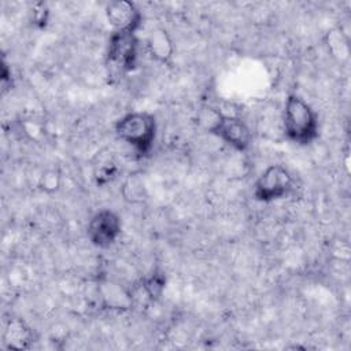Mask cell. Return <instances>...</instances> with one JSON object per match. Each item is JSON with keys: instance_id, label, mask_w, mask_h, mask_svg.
I'll return each mask as SVG.
<instances>
[{"instance_id": "obj_1", "label": "cell", "mask_w": 351, "mask_h": 351, "mask_svg": "<svg viewBox=\"0 0 351 351\" xmlns=\"http://www.w3.org/2000/svg\"><path fill=\"white\" fill-rule=\"evenodd\" d=\"M282 129L288 141L308 145L318 137V114L303 97L291 93L282 108Z\"/></svg>"}, {"instance_id": "obj_2", "label": "cell", "mask_w": 351, "mask_h": 351, "mask_svg": "<svg viewBox=\"0 0 351 351\" xmlns=\"http://www.w3.org/2000/svg\"><path fill=\"white\" fill-rule=\"evenodd\" d=\"M117 137L138 155L148 154L156 138V119L148 111H132L122 115L114 126Z\"/></svg>"}, {"instance_id": "obj_3", "label": "cell", "mask_w": 351, "mask_h": 351, "mask_svg": "<svg viewBox=\"0 0 351 351\" xmlns=\"http://www.w3.org/2000/svg\"><path fill=\"white\" fill-rule=\"evenodd\" d=\"M293 188V177L291 171L280 165L267 166L255 180L252 196L262 203H271L287 197Z\"/></svg>"}, {"instance_id": "obj_4", "label": "cell", "mask_w": 351, "mask_h": 351, "mask_svg": "<svg viewBox=\"0 0 351 351\" xmlns=\"http://www.w3.org/2000/svg\"><path fill=\"white\" fill-rule=\"evenodd\" d=\"M138 58V40L136 33L114 32L108 38L107 63L119 74L134 70Z\"/></svg>"}, {"instance_id": "obj_5", "label": "cell", "mask_w": 351, "mask_h": 351, "mask_svg": "<svg viewBox=\"0 0 351 351\" xmlns=\"http://www.w3.org/2000/svg\"><path fill=\"white\" fill-rule=\"evenodd\" d=\"M208 132L236 151H247L252 143V132L237 115H228L218 111Z\"/></svg>"}, {"instance_id": "obj_6", "label": "cell", "mask_w": 351, "mask_h": 351, "mask_svg": "<svg viewBox=\"0 0 351 351\" xmlns=\"http://www.w3.org/2000/svg\"><path fill=\"white\" fill-rule=\"evenodd\" d=\"M122 233L121 217L110 208L96 211L86 225V237L97 248H108Z\"/></svg>"}, {"instance_id": "obj_7", "label": "cell", "mask_w": 351, "mask_h": 351, "mask_svg": "<svg viewBox=\"0 0 351 351\" xmlns=\"http://www.w3.org/2000/svg\"><path fill=\"white\" fill-rule=\"evenodd\" d=\"M104 12L114 32L136 33L143 23L140 8L129 0H112L106 4Z\"/></svg>"}, {"instance_id": "obj_8", "label": "cell", "mask_w": 351, "mask_h": 351, "mask_svg": "<svg viewBox=\"0 0 351 351\" xmlns=\"http://www.w3.org/2000/svg\"><path fill=\"white\" fill-rule=\"evenodd\" d=\"M3 341L10 350H27L34 341V333L22 318L12 317L4 326Z\"/></svg>"}, {"instance_id": "obj_9", "label": "cell", "mask_w": 351, "mask_h": 351, "mask_svg": "<svg viewBox=\"0 0 351 351\" xmlns=\"http://www.w3.org/2000/svg\"><path fill=\"white\" fill-rule=\"evenodd\" d=\"M145 47L152 59L159 63L169 64L174 56V44L167 33L162 27L152 29L145 40Z\"/></svg>"}, {"instance_id": "obj_10", "label": "cell", "mask_w": 351, "mask_h": 351, "mask_svg": "<svg viewBox=\"0 0 351 351\" xmlns=\"http://www.w3.org/2000/svg\"><path fill=\"white\" fill-rule=\"evenodd\" d=\"M101 304L110 310H129L133 306V296L119 284L104 281L99 287Z\"/></svg>"}, {"instance_id": "obj_11", "label": "cell", "mask_w": 351, "mask_h": 351, "mask_svg": "<svg viewBox=\"0 0 351 351\" xmlns=\"http://www.w3.org/2000/svg\"><path fill=\"white\" fill-rule=\"evenodd\" d=\"M326 47L329 53L336 58L340 62H344L348 59L350 55V44L348 38L344 34V32L339 27L332 29L326 34Z\"/></svg>"}, {"instance_id": "obj_12", "label": "cell", "mask_w": 351, "mask_h": 351, "mask_svg": "<svg viewBox=\"0 0 351 351\" xmlns=\"http://www.w3.org/2000/svg\"><path fill=\"white\" fill-rule=\"evenodd\" d=\"M166 287V277L162 271L159 270H155L152 271L148 277H145L141 282V288H143V292L145 293V296L155 302L158 300L160 296H162V292Z\"/></svg>"}, {"instance_id": "obj_13", "label": "cell", "mask_w": 351, "mask_h": 351, "mask_svg": "<svg viewBox=\"0 0 351 351\" xmlns=\"http://www.w3.org/2000/svg\"><path fill=\"white\" fill-rule=\"evenodd\" d=\"M62 184V173L58 167L45 169L37 181V188L43 193H55Z\"/></svg>"}, {"instance_id": "obj_14", "label": "cell", "mask_w": 351, "mask_h": 351, "mask_svg": "<svg viewBox=\"0 0 351 351\" xmlns=\"http://www.w3.org/2000/svg\"><path fill=\"white\" fill-rule=\"evenodd\" d=\"M33 23L38 27H45L47 22H48V15H49V11L47 8V5L44 3H37L34 7H33Z\"/></svg>"}]
</instances>
